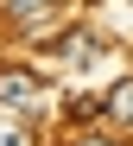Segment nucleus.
<instances>
[{"mask_svg":"<svg viewBox=\"0 0 133 146\" xmlns=\"http://www.w3.org/2000/svg\"><path fill=\"white\" fill-rule=\"evenodd\" d=\"M0 102H7V108H25V114H32V108L44 102V83H38V76H32L25 64H7V70H0Z\"/></svg>","mask_w":133,"mask_h":146,"instance_id":"f257e3e1","label":"nucleus"},{"mask_svg":"<svg viewBox=\"0 0 133 146\" xmlns=\"http://www.w3.org/2000/svg\"><path fill=\"white\" fill-rule=\"evenodd\" d=\"M7 26H19V32H38V26H51V13H57V0H7Z\"/></svg>","mask_w":133,"mask_h":146,"instance_id":"f03ea898","label":"nucleus"},{"mask_svg":"<svg viewBox=\"0 0 133 146\" xmlns=\"http://www.w3.org/2000/svg\"><path fill=\"white\" fill-rule=\"evenodd\" d=\"M101 121H114V127H133V76H120L108 95H101Z\"/></svg>","mask_w":133,"mask_h":146,"instance_id":"7ed1b4c3","label":"nucleus"},{"mask_svg":"<svg viewBox=\"0 0 133 146\" xmlns=\"http://www.w3.org/2000/svg\"><path fill=\"white\" fill-rule=\"evenodd\" d=\"M51 57H64V64H89V57H95V32H64L57 44H51Z\"/></svg>","mask_w":133,"mask_h":146,"instance_id":"20e7f679","label":"nucleus"},{"mask_svg":"<svg viewBox=\"0 0 133 146\" xmlns=\"http://www.w3.org/2000/svg\"><path fill=\"white\" fill-rule=\"evenodd\" d=\"M0 146H32V140H25V127H13V121H0Z\"/></svg>","mask_w":133,"mask_h":146,"instance_id":"39448f33","label":"nucleus"},{"mask_svg":"<svg viewBox=\"0 0 133 146\" xmlns=\"http://www.w3.org/2000/svg\"><path fill=\"white\" fill-rule=\"evenodd\" d=\"M83 146H120V140H108V133H89V140H83Z\"/></svg>","mask_w":133,"mask_h":146,"instance_id":"423d86ee","label":"nucleus"}]
</instances>
